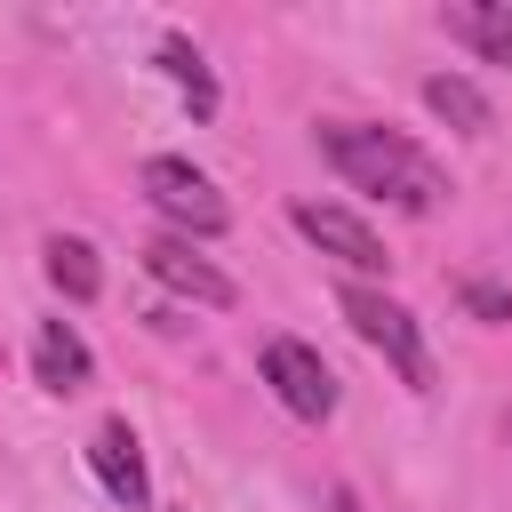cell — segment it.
<instances>
[{
    "mask_svg": "<svg viewBox=\"0 0 512 512\" xmlns=\"http://www.w3.org/2000/svg\"><path fill=\"white\" fill-rule=\"evenodd\" d=\"M32 376H40V392H80V384L96 376V360H88V344H80L72 320H40V336H32Z\"/></svg>",
    "mask_w": 512,
    "mask_h": 512,
    "instance_id": "obj_8",
    "label": "cell"
},
{
    "mask_svg": "<svg viewBox=\"0 0 512 512\" xmlns=\"http://www.w3.org/2000/svg\"><path fill=\"white\" fill-rule=\"evenodd\" d=\"M144 200L184 232V240H216L224 224H232V208H224V192L192 168V160H176V152H152L144 160Z\"/></svg>",
    "mask_w": 512,
    "mask_h": 512,
    "instance_id": "obj_3",
    "label": "cell"
},
{
    "mask_svg": "<svg viewBox=\"0 0 512 512\" xmlns=\"http://www.w3.org/2000/svg\"><path fill=\"white\" fill-rule=\"evenodd\" d=\"M88 464H96V480H104V496H112V504L144 512L152 480H144V448H136V432H128L120 416H112V424H96V440H88Z\"/></svg>",
    "mask_w": 512,
    "mask_h": 512,
    "instance_id": "obj_7",
    "label": "cell"
},
{
    "mask_svg": "<svg viewBox=\"0 0 512 512\" xmlns=\"http://www.w3.org/2000/svg\"><path fill=\"white\" fill-rule=\"evenodd\" d=\"M48 280H56L72 304H88V296L104 288V264H96V248H88L80 232H56V240H48Z\"/></svg>",
    "mask_w": 512,
    "mask_h": 512,
    "instance_id": "obj_11",
    "label": "cell"
},
{
    "mask_svg": "<svg viewBox=\"0 0 512 512\" xmlns=\"http://www.w3.org/2000/svg\"><path fill=\"white\" fill-rule=\"evenodd\" d=\"M448 32H456L472 56L512 64V8H496V0H464V8H448Z\"/></svg>",
    "mask_w": 512,
    "mask_h": 512,
    "instance_id": "obj_9",
    "label": "cell"
},
{
    "mask_svg": "<svg viewBox=\"0 0 512 512\" xmlns=\"http://www.w3.org/2000/svg\"><path fill=\"white\" fill-rule=\"evenodd\" d=\"M424 104H432L448 128H464V136H480V128H488V96H480L464 72H432V80H424Z\"/></svg>",
    "mask_w": 512,
    "mask_h": 512,
    "instance_id": "obj_12",
    "label": "cell"
},
{
    "mask_svg": "<svg viewBox=\"0 0 512 512\" xmlns=\"http://www.w3.org/2000/svg\"><path fill=\"white\" fill-rule=\"evenodd\" d=\"M504 432H512V416H504Z\"/></svg>",
    "mask_w": 512,
    "mask_h": 512,
    "instance_id": "obj_14",
    "label": "cell"
},
{
    "mask_svg": "<svg viewBox=\"0 0 512 512\" xmlns=\"http://www.w3.org/2000/svg\"><path fill=\"white\" fill-rule=\"evenodd\" d=\"M144 272H152L160 288H176V296L208 304V312H224V304L240 296V288H232V280H224V272H216V264H208L184 232H152V240H144Z\"/></svg>",
    "mask_w": 512,
    "mask_h": 512,
    "instance_id": "obj_5",
    "label": "cell"
},
{
    "mask_svg": "<svg viewBox=\"0 0 512 512\" xmlns=\"http://www.w3.org/2000/svg\"><path fill=\"white\" fill-rule=\"evenodd\" d=\"M336 312L352 320V336L368 344V352H384V368L408 384V392H432L440 376H432V352H424V336H416V312L400 304V296H384V288H336Z\"/></svg>",
    "mask_w": 512,
    "mask_h": 512,
    "instance_id": "obj_2",
    "label": "cell"
},
{
    "mask_svg": "<svg viewBox=\"0 0 512 512\" xmlns=\"http://www.w3.org/2000/svg\"><path fill=\"white\" fill-rule=\"evenodd\" d=\"M264 384H272L280 408L304 416V424H328V416H336V376H328V360H320L304 336H272V344H264Z\"/></svg>",
    "mask_w": 512,
    "mask_h": 512,
    "instance_id": "obj_4",
    "label": "cell"
},
{
    "mask_svg": "<svg viewBox=\"0 0 512 512\" xmlns=\"http://www.w3.org/2000/svg\"><path fill=\"white\" fill-rule=\"evenodd\" d=\"M160 72L184 88L192 120H208V112H216V72H208V56H200L192 40H176V32H168V40H160Z\"/></svg>",
    "mask_w": 512,
    "mask_h": 512,
    "instance_id": "obj_10",
    "label": "cell"
},
{
    "mask_svg": "<svg viewBox=\"0 0 512 512\" xmlns=\"http://www.w3.org/2000/svg\"><path fill=\"white\" fill-rule=\"evenodd\" d=\"M464 304H472L480 320H512V296H504V288H488V280H464Z\"/></svg>",
    "mask_w": 512,
    "mask_h": 512,
    "instance_id": "obj_13",
    "label": "cell"
},
{
    "mask_svg": "<svg viewBox=\"0 0 512 512\" xmlns=\"http://www.w3.org/2000/svg\"><path fill=\"white\" fill-rule=\"evenodd\" d=\"M320 152H328V168H336L352 192H368V200H384V208L432 216V208L448 200V176H440V160H432L424 144H408L400 128L328 120V128H320Z\"/></svg>",
    "mask_w": 512,
    "mask_h": 512,
    "instance_id": "obj_1",
    "label": "cell"
},
{
    "mask_svg": "<svg viewBox=\"0 0 512 512\" xmlns=\"http://www.w3.org/2000/svg\"><path fill=\"white\" fill-rule=\"evenodd\" d=\"M296 232H304L320 256L352 264V272H384V264H392V256H384V240H376L352 208H336V200H296Z\"/></svg>",
    "mask_w": 512,
    "mask_h": 512,
    "instance_id": "obj_6",
    "label": "cell"
}]
</instances>
